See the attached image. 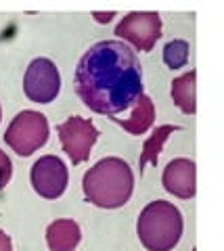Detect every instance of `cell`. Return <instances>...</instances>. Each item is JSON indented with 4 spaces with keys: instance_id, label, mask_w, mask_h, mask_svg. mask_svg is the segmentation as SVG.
<instances>
[{
    "instance_id": "obj_11",
    "label": "cell",
    "mask_w": 224,
    "mask_h": 251,
    "mask_svg": "<svg viewBox=\"0 0 224 251\" xmlns=\"http://www.w3.org/2000/svg\"><path fill=\"white\" fill-rule=\"evenodd\" d=\"M111 120L118 122L130 134L141 136L151 128L153 120H155V105H153V100L147 97V94H141V97L136 99V109L132 111V115L126 117V120H118V117H111Z\"/></svg>"
},
{
    "instance_id": "obj_15",
    "label": "cell",
    "mask_w": 224,
    "mask_h": 251,
    "mask_svg": "<svg viewBox=\"0 0 224 251\" xmlns=\"http://www.w3.org/2000/svg\"><path fill=\"white\" fill-rule=\"evenodd\" d=\"M11 174H13V166H11V159L6 157L4 151H0V191L9 184L11 180Z\"/></svg>"
},
{
    "instance_id": "obj_10",
    "label": "cell",
    "mask_w": 224,
    "mask_h": 251,
    "mask_svg": "<svg viewBox=\"0 0 224 251\" xmlns=\"http://www.w3.org/2000/svg\"><path fill=\"white\" fill-rule=\"evenodd\" d=\"M82 239V230L74 220H55L46 228V243L50 251H74Z\"/></svg>"
},
{
    "instance_id": "obj_4",
    "label": "cell",
    "mask_w": 224,
    "mask_h": 251,
    "mask_svg": "<svg viewBox=\"0 0 224 251\" xmlns=\"http://www.w3.org/2000/svg\"><path fill=\"white\" fill-rule=\"evenodd\" d=\"M4 140L17 155L27 157L49 140V122L38 111H21L6 128Z\"/></svg>"
},
{
    "instance_id": "obj_13",
    "label": "cell",
    "mask_w": 224,
    "mask_h": 251,
    "mask_svg": "<svg viewBox=\"0 0 224 251\" xmlns=\"http://www.w3.org/2000/svg\"><path fill=\"white\" fill-rule=\"evenodd\" d=\"M178 130V126H159V128L153 132L151 138L145 143L143 147V153H141V159H138V166H141V174L147 163H153V166H157V157L161 153V149H164V143L168 140V136L172 134V132Z\"/></svg>"
},
{
    "instance_id": "obj_16",
    "label": "cell",
    "mask_w": 224,
    "mask_h": 251,
    "mask_svg": "<svg viewBox=\"0 0 224 251\" xmlns=\"http://www.w3.org/2000/svg\"><path fill=\"white\" fill-rule=\"evenodd\" d=\"M0 251H13V245H11V239L9 234L0 230Z\"/></svg>"
},
{
    "instance_id": "obj_12",
    "label": "cell",
    "mask_w": 224,
    "mask_h": 251,
    "mask_svg": "<svg viewBox=\"0 0 224 251\" xmlns=\"http://www.w3.org/2000/svg\"><path fill=\"white\" fill-rule=\"evenodd\" d=\"M195 80H197V72L195 69H191L189 74L176 77V80L172 82V99H174V103L180 107V111H184L187 115H193L197 111V105H195V99H197Z\"/></svg>"
},
{
    "instance_id": "obj_8",
    "label": "cell",
    "mask_w": 224,
    "mask_h": 251,
    "mask_svg": "<svg viewBox=\"0 0 224 251\" xmlns=\"http://www.w3.org/2000/svg\"><path fill=\"white\" fill-rule=\"evenodd\" d=\"M67 168L55 155H44L32 166L34 191L44 199H57L67 188Z\"/></svg>"
},
{
    "instance_id": "obj_1",
    "label": "cell",
    "mask_w": 224,
    "mask_h": 251,
    "mask_svg": "<svg viewBox=\"0 0 224 251\" xmlns=\"http://www.w3.org/2000/svg\"><path fill=\"white\" fill-rule=\"evenodd\" d=\"M75 90L90 111L118 115L143 94V69L138 57L120 40L92 44L75 69Z\"/></svg>"
},
{
    "instance_id": "obj_6",
    "label": "cell",
    "mask_w": 224,
    "mask_h": 251,
    "mask_svg": "<svg viewBox=\"0 0 224 251\" xmlns=\"http://www.w3.org/2000/svg\"><path fill=\"white\" fill-rule=\"evenodd\" d=\"M61 88V75L57 65L50 59H34L29 63L25 77H23V90L27 99L34 103H50L57 99Z\"/></svg>"
},
{
    "instance_id": "obj_14",
    "label": "cell",
    "mask_w": 224,
    "mask_h": 251,
    "mask_svg": "<svg viewBox=\"0 0 224 251\" xmlns=\"http://www.w3.org/2000/svg\"><path fill=\"white\" fill-rule=\"evenodd\" d=\"M164 61L170 69H178L189 61V44L184 40H172L164 46Z\"/></svg>"
},
{
    "instance_id": "obj_3",
    "label": "cell",
    "mask_w": 224,
    "mask_h": 251,
    "mask_svg": "<svg viewBox=\"0 0 224 251\" xmlns=\"http://www.w3.org/2000/svg\"><path fill=\"white\" fill-rule=\"evenodd\" d=\"M136 232L149 251H170L182 237V214L174 203L151 201L136 222Z\"/></svg>"
},
{
    "instance_id": "obj_7",
    "label": "cell",
    "mask_w": 224,
    "mask_h": 251,
    "mask_svg": "<svg viewBox=\"0 0 224 251\" xmlns=\"http://www.w3.org/2000/svg\"><path fill=\"white\" fill-rule=\"evenodd\" d=\"M115 34L147 52L161 36V19L157 13H130L118 23Z\"/></svg>"
},
{
    "instance_id": "obj_17",
    "label": "cell",
    "mask_w": 224,
    "mask_h": 251,
    "mask_svg": "<svg viewBox=\"0 0 224 251\" xmlns=\"http://www.w3.org/2000/svg\"><path fill=\"white\" fill-rule=\"evenodd\" d=\"M95 17L99 23H107L111 21V17H115V13H95Z\"/></svg>"
},
{
    "instance_id": "obj_18",
    "label": "cell",
    "mask_w": 224,
    "mask_h": 251,
    "mask_svg": "<svg viewBox=\"0 0 224 251\" xmlns=\"http://www.w3.org/2000/svg\"><path fill=\"white\" fill-rule=\"evenodd\" d=\"M0 117H2V109H0Z\"/></svg>"
},
{
    "instance_id": "obj_5",
    "label": "cell",
    "mask_w": 224,
    "mask_h": 251,
    "mask_svg": "<svg viewBox=\"0 0 224 251\" xmlns=\"http://www.w3.org/2000/svg\"><path fill=\"white\" fill-rule=\"evenodd\" d=\"M57 134L61 138V145H63V151L69 155L74 166H78L90 157L92 147L99 138V130L92 122L74 115L67 122L57 126Z\"/></svg>"
},
{
    "instance_id": "obj_2",
    "label": "cell",
    "mask_w": 224,
    "mask_h": 251,
    "mask_svg": "<svg viewBox=\"0 0 224 251\" xmlns=\"http://www.w3.org/2000/svg\"><path fill=\"white\" fill-rule=\"evenodd\" d=\"M82 188L86 199L97 207L115 209L126 205L132 197L134 174L124 159L107 157L86 172Z\"/></svg>"
},
{
    "instance_id": "obj_9",
    "label": "cell",
    "mask_w": 224,
    "mask_h": 251,
    "mask_svg": "<svg viewBox=\"0 0 224 251\" xmlns=\"http://www.w3.org/2000/svg\"><path fill=\"white\" fill-rule=\"evenodd\" d=\"M161 180H164L166 191L176 195V197H180V199L195 197V182H197L195 161L184 159V157L170 161L168 168L164 170V178Z\"/></svg>"
}]
</instances>
